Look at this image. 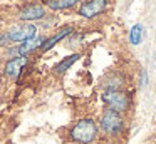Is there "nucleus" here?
<instances>
[{
    "instance_id": "1",
    "label": "nucleus",
    "mask_w": 156,
    "mask_h": 144,
    "mask_svg": "<svg viewBox=\"0 0 156 144\" xmlns=\"http://www.w3.org/2000/svg\"><path fill=\"white\" fill-rule=\"evenodd\" d=\"M98 136V124L92 119H81L71 129V139L79 144H91Z\"/></svg>"
},
{
    "instance_id": "8",
    "label": "nucleus",
    "mask_w": 156,
    "mask_h": 144,
    "mask_svg": "<svg viewBox=\"0 0 156 144\" xmlns=\"http://www.w3.org/2000/svg\"><path fill=\"white\" fill-rule=\"evenodd\" d=\"M45 37H37V39H32V40H27V42H22L20 45H19V54H20L22 57H25L27 54H30L34 49H37V47H41L45 44Z\"/></svg>"
},
{
    "instance_id": "5",
    "label": "nucleus",
    "mask_w": 156,
    "mask_h": 144,
    "mask_svg": "<svg viewBox=\"0 0 156 144\" xmlns=\"http://www.w3.org/2000/svg\"><path fill=\"white\" fill-rule=\"evenodd\" d=\"M108 7V0H87L86 3H82L79 9V15L84 19H94L96 15L102 13Z\"/></svg>"
},
{
    "instance_id": "9",
    "label": "nucleus",
    "mask_w": 156,
    "mask_h": 144,
    "mask_svg": "<svg viewBox=\"0 0 156 144\" xmlns=\"http://www.w3.org/2000/svg\"><path fill=\"white\" fill-rule=\"evenodd\" d=\"M72 30H74V29H72L71 25H69V27H64V29H61V30H59V32L54 35V37H51V39L45 40V44L42 45V49H41V50H42V52H47V50H51L52 47H54V45H55V44H57L61 39H64L66 35L72 33Z\"/></svg>"
},
{
    "instance_id": "11",
    "label": "nucleus",
    "mask_w": 156,
    "mask_h": 144,
    "mask_svg": "<svg viewBox=\"0 0 156 144\" xmlns=\"http://www.w3.org/2000/svg\"><path fill=\"white\" fill-rule=\"evenodd\" d=\"M76 3H79V0H47V5L52 10H62V9H71Z\"/></svg>"
},
{
    "instance_id": "7",
    "label": "nucleus",
    "mask_w": 156,
    "mask_h": 144,
    "mask_svg": "<svg viewBox=\"0 0 156 144\" xmlns=\"http://www.w3.org/2000/svg\"><path fill=\"white\" fill-rule=\"evenodd\" d=\"M27 64V57H14V59H10L7 64H5V76L10 77V79H15V77H19V74H20L22 67Z\"/></svg>"
},
{
    "instance_id": "2",
    "label": "nucleus",
    "mask_w": 156,
    "mask_h": 144,
    "mask_svg": "<svg viewBox=\"0 0 156 144\" xmlns=\"http://www.w3.org/2000/svg\"><path fill=\"white\" fill-rule=\"evenodd\" d=\"M99 124H101V129L104 131V132H108V134H118L119 131L122 129L124 121H122V117H121V112L112 111V109H108L101 116Z\"/></svg>"
},
{
    "instance_id": "4",
    "label": "nucleus",
    "mask_w": 156,
    "mask_h": 144,
    "mask_svg": "<svg viewBox=\"0 0 156 144\" xmlns=\"http://www.w3.org/2000/svg\"><path fill=\"white\" fill-rule=\"evenodd\" d=\"M35 25L32 23H25V25H15L12 29L7 30L9 37H10L12 42H27V40H32L35 37Z\"/></svg>"
},
{
    "instance_id": "3",
    "label": "nucleus",
    "mask_w": 156,
    "mask_h": 144,
    "mask_svg": "<svg viewBox=\"0 0 156 144\" xmlns=\"http://www.w3.org/2000/svg\"><path fill=\"white\" fill-rule=\"evenodd\" d=\"M104 102L109 106V109L122 112L129 107V97L121 90H108L104 92Z\"/></svg>"
},
{
    "instance_id": "10",
    "label": "nucleus",
    "mask_w": 156,
    "mask_h": 144,
    "mask_svg": "<svg viewBox=\"0 0 156 144\" xmlns=\"http://www.w3.org/2000/svg\"><path fill=\"white\" fill-rule=\"evenodd\" d=\"M79 57H81L79 54H72V55L66 57V59L62 60V62H59L57 65L54 67V72H55V74H64L66 70H67L69 67L72 65V64H74V62H77V60H79Z\"/></svg>"
},
{
    "instance_id": "12",
    "label": "nucleus",
    "mask_w": 156,
    "mask_h": 144,
    "mask_svg": "<svg viewBox=\"0 0 156 144\" xmlns=\"http://www.w3.org/2000/svg\"><path fill=\"white\" fill-rule=\"evenodd\" d=\"M143 39V27L139 25H134L131 29V32H129V40H131V44H134V45H138L139 42H141Z\"/></svg>"
},
{
    "instance_id": "6",
    "label": "nucleus",
    "mask_w": 156,
    "mask_h": 144,
    "mask_svg": "<svg viewBox=\"0 0 156 144\" xmlns=\"http://www.w3.org/2000/svg\"><path fill=\"white\" fill-rule=\"evenodd\" d=\"M45 17V9L42 3H30V5L22 7L20 13H19V19L29 22V20H41Z\"/></svg>"
}]
</instances>
